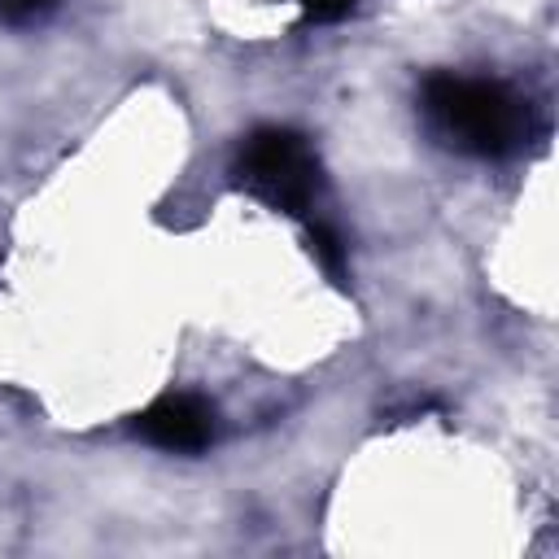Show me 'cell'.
Here are the masks:
<instances>
[{
    "label": "cell",
    "mask_w": 559,
    "mask_h": 559,
    "mask_svg": "<svg viewBox=\"0 0 559 559\" xmlns=\"http://www.w3.org/2000/svg\"><path fill=\"white\" fill-rule=\"evenodd\" d=\"M419 114L437 144L463 157H480V162L515 157L537 135L528 96H520L502 79H472V74L437 70L419 87Z\"/></svg>",
    "instance_id": "1"
},
{
    "label": "cell",
    "mask_w": 559,
    "mask_h": 559,
    "mask_svg": "<svg viewBox=\"0 0 559 559\" xmlns=\"http://www.w3.org/2000/svg\"><path fill=\"white\" fill-rule=\"evenodd\" d=\"M310 253H314V262L341 284L345 280V245H341V236L328 227V223H310Z\"/></svg>",
    "instance_id": "4"
},
{
    "label": "cell",
    "mask_w": 559,
    "mask_h": 559,
    "mask_svg": "<svg viewBox=\"0 0 559 559\" xmlns=\"http://www.w3.org/2000/svg\"><path fill=\"white\" fill-rule=\"evenodd\" d=\"M135 432L166 454H201L218 432V415L201 393H166L135 415Z\"/></svg>",
    "instance_id": "3"
},
{
    "label": "cell",
    "mask_w": 559,
    "mask_h": 559,
    "mask_svg": "<svg viewBox=\"0 0 559 559\" xmlns=\"http://www.w3.org/2000/svg\"><path fill=\"white\" fill-rule=\"evenodd\" d=\"M61 0H0V22L9 26H31L39 17H48Z\"/></svg>",
    "instance_id": "5"
},
{
    "label": "cell",
    "mask_w": 559,
    "mask_h": 559,
    "mask_svg": "<svg viewBox=\"0 0 559 559\" xmlns=\"http://www.w3.org/2000/svg\"><path fill=\"white\" fill-rule=\"evenodd\" d=\"M231 175L245 192H253L262 205L280 210V214H310L323 188L319 175V157L310 148V140L293 127H258L245 135Z\"/></svg>",
    "instance_id": "2"
},
{
    "label": "cell",
    "mask_w": 559,
    "mask_h": 559,
    "mask_svg": "<svg viewBox=\"0 0 559 559\" xmlns=\"http://www.w3.org/2000/svg\"><path fill=\"white\" fill-rule=\"evenodd\" d=\"M297 4H301L306 22H341V17H349V9L358 0H297Z\"/></svg>",
    "instance_id": "6"
}]
</instances>
